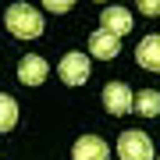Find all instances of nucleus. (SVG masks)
<instances>
[{"label": "nucleus", "mask_w": 160, "mask_h": 160, "mask_svg": "<svg viewBox=\"0 0 160 160\" xmlns=\"http://www.w3.org/2000/svg\"><path fill=\"white\" fill-rule=\"evenodd\" d=\"M57 75H61V82L64 86H86L89 82V57L86 53H78V50H71V53H64L61 64H57Z\"/></svg>", "instance_id": "obj_3"}, {"label": "nucleus", "mask_w": 160, "mask_h": 160, "mask_svg": "<svg viewBox=\"0 0 160 160\" xmlns=\"http://www.w3.org/2000/svg\"><path fill=\"white\" fill-rule=\"evenodd\" d=\"M135 61L142 64L146 71H160V36H146V39L135 46Z\"/></svg>", "instance_id": "obj_9"}, {"label": "nucleus", "mask_w": 160, "mask_h": 160, "mask_svg": "<svg viewBox=\"0 0 160 160\" xmlns=\"http://www.w3.org/2000/svg\"><path fill=\"white\" fill-rule=\"evenodd\" d=\"M132 92L125 82H110V86H103V107H107V114H114V118H121V114H128L132 110Z\"/></svg>", "instance_id": "obj_4"}, {"label": "nucleus", "mask_w": 160, "mask_h": 160, "mask_svg": "<svg viewBox=\"0 0 160 160\" xmlns=\"http://www.w3.org/2000/svg\"><path fill=\"white\" fill-rule=\"evenodd\" d=\"M14 125H18V103H14V96L0 92V135L11 132Z\"/></svg>", "instance_id": "obj_11"}, {"label": "nucleus", "mask_w": 160, "mask_h": 160, "mask_svg": "<svg viewBox=\"0 0 160 160\" xmlns=\"http://www.w3.org/2000/svg\"><path fill=\"white\" fill-rule=\"evenodd\" d=\"M4 25H7L11 36H18V39H36V36H43V14H39V7H32V4H11L4 11Z\"/></svg>", "instance_id": "obj_1"}, {"label": "nucleus", "mask_w": 160, "mask_h": 160, "mask_svg": "<svg viewBox=\"0 0 160 160\" xmlns=\"http://www.w3.org/2000/svg\"><path fill=\"white\" fill-rule=\"evenodd\" d=\"M121 53V39L118 36H110V32H103V29H96L89 36V57H96V61H114Z\"/></svg>", "instance_id": "obj_6"}, {"label": "nucleus", "mask_w": 160, "mask_h": 160, "mask_svg": "<svg viewBox=\"0 0 160 160\" xmlns=\"http://www.w3.org/2000/svg\"><path fill=\"white\" fill-rule=\"evenodd\" d=\"M139 7H142V14H160V4H157V0H139Z\"/></svg>", "instance_id": "obj_13"}, {"label": "nucleus", "mask_w": 160, "mask_h": 160, "mask_svg": "<svg viewBox=\"0 0 160 160\" xmlns=\"http://www.w3.org/2000/svg\"><path fill=\"white\" fill-rule=\"evenodd\" d=\"M46 75H50V64L43 57H36V53H29V57L18 64V82H22V86H39Z\"/></svg>", "instance_id": "obj_8"}, {"label": "nucleus", "mask_w": 160, "mask_h": 160, "mask_svg": "<svg viewBox=\"0 0 160 160\" xmlns=\"http://www.w3.org/2000/svg\"><path fill=\"white\" fill-rule=\"evenodd\" d=\"M118 157L121 160H153V142H149L146 132L128 128L118 135Z\"/></svg>", "instance_id": "obj_2"}, {"label": "nucleus", "mask_w": 160, "mask_h": 160, "mask_svg": "<svg viewBox=\"0 0 160 160\" xmlns=\"http://www.w3.org/2000/svg\"><path fill=\"white\" fill-rule=\"evenodd\" d=\"M71 0H46V11H50V14H68L71 11Z\"/></svg>", "instance_id": "obj_12"}, {"label": "nucleus", "mask_w": 160, "mask_h": 160, "mask_svg": "<svg viewBox=\"0 0 160 160\" xmlns=\"http://www.w3.org/2000/svg\"><path fill=\"white\" fill-rule=\"evenodd\" d=\"M100 22H103V25H100L103 32H110V36H118V39H121L125 32H132V25H135V18H132V14L125 11V7H103Z\"/></svg>", "instance_id": "obj_7"}, {"label": "nucleus", "mask_w": 160, "mask_h": 160, "mask_svg": "<svg viewBox=\"0 0 160 160\" xmlns=\"http://www.w3.org/2000/svg\"><path fill=\"white\" fill-rule=\"evenodd\" d=\"M71 160H110V146L100 135H82L71 146Z\"/></svg>", "instance_id": "obj_5"}, {"label": "nucleus", "mask_w": 160, "mask_h": 160, "mask_svg": "<svg viewBox=\"0 0 160 160\" xmlns=\"http://www.w3.org/2000/svg\"><path fill=\"white\" fill-rule=\"evenodd\" d=\"M132 110H139L142 118H157L160 114V92L157 89H142L139 96H132Z\"/></svg>", "instance_id": "obj_10"}]
</instances>
